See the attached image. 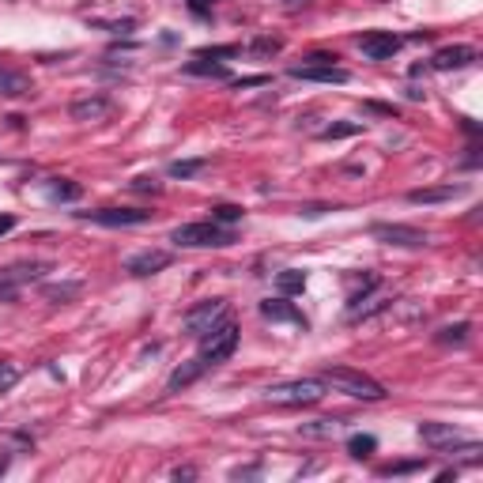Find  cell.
Returning <instances> with one entry per match:
<instances>
[{
	"mask_svg": "<svg viewBox=\"0 0 483 483\" xmlns=\"http://www.w3.org/2000/svg\"><path fill=\"white\" fill-rule=\"evenodd\" d=\"M4 472H8V457H0V476H4Z\"/></svg>",
	"mask_w": 483,
	"mask_h": 483,
	"instance_id": "obj_39",
	"label": "cell"
},
{
	"mask_svg": "<svg viewBox=\"0 0 483 483\" xmlns=\"http://www.w3.org/2000/svg\"><path fill=\"white\" fill-rule=\"evenodd\" d=\"M133 189H140V193H159V185H155V178H136Z\"/></svg>",
	"mask_w": 483,
	"mask_h": 483,
	"instance_id": "obj_34",
	"label": "cell"
},
{
	"mask_svg": "<svg viewBox=\"0 0 483 483\" xmlns=\"http://www.w3.org/2000/svg\"><path fill=\"white\" fill-rule=\"evenodd\" d=\"M423 468V460H397V465H386V468H378L381 476H408V472H419Z\"/></svg>",
	"mask_w": 483,
	"mask_h": 483,
	"instance_id": "obj_28",
	"label": "cell"
},
{
	"mask_svg": "<svg viewBox=\"0 0 483 483\" xmlns=\"http://www.w3.org/2000/svg\"><path fill=\"white\" fill-rule=\"evenodd\" d=\"M291 4H299V0H291Z\"/></svg>",
	"mask_w": 483,
	"mask_h": 483,
	"instance_id": "obj_40",
	"label": "cell"
},
{
	"mask_svg": "<svg viewBox=\"0 0 483 483\" xmlns=\"http://www.w3.org/2000/svg\"><path fill=\"white\" fill-rule=\"evenodd\" d=\"M419 438L431 449H438V453H449L453 446H465V438H460V431L453 423H434V419L419 423Z\"/></svg>",
	"mask_w": 483,
	"mask_h": 483,
	"instance_id": "obj_9",
	"label": "cell"
},
{
	"mask_svg": "<svg viewBox=\"0 0 483 483\" xmlns=\"http://www.w3.org/2000/svg\"><path fill=\"white\" fill-rule=\"evenodd\" d=\"M219 57H238V46H208L196 53V61H219Z\"/></svg>",
	"mask_w": 483,
	"mask_h": 483,
	"instance_id": "obj_29",
	"label": "cell"
},
{
	"mask_svg": "<svg viewBox=\"0 0 483 483\" xmlns=\"http://www.w3.org/2000/svg\"><path fill=\"white\" fill-rule=\"evenodd\" d=\"M374 449H378V438H374V434H351V438H347V453L359 457V460L370 457Z\"/></svg>",
	"mask_w": 483,
	"mask_h": 483,
	"instance_id": "obj_18",
	"label": "cell"
},
{
	"mask_svg": "<svg viewBox=\"0 0 483 483\" xmlns=\"http://www.w3.org/2000/svg\"><path fill=\"white\" fill-rule=\"evenodd\" d=\"M42 294H46L49 302H68L80 294V283H49V287H42Z\"/></svg>",
	"mask_w": 483,
	"mask_h": 483,
	"instance_id": "obj_21",
	"label": "cell"
},
{
	"mask_svg": "<svg viewBox=\"0 0 483 483\" xmlns=\"http://www.w3.org/2000/svg\"><path fill=\"white\" fill-rule=\"evenodd\" d=\"M294 80H310V83H347L351 76L336 64H291Z\"/></svg>",
	"mask_w": 483,
	"mask_h": 483,
	"instance_id": "obj_12",
	"label": "cell"
},
{
	"mask_svg": "<svg viewBox=\"0 0 483 483\" xmlns=\"http://www.w3.org/2000/svg\"><path fill=\"white\" fill-rule=\"evenodd\" d=\"M299 212H302L306 219H317V215H325L328 208H325V204H306V208H299Z\"/></svg>",
	"mask_w": 483,
	"mask_h": 483,
	"instance_id": "obj_35",
	"label": "cell"
},
{
	"mask_svg": "<svg viewBox=\"0 0 483 483\" xmlns=\"http://www.w3.org/2000/svg\"><path fill=\"white\" fill-rule=\"evenodd\" d=\"M185 72H189V76H215V80H227L223 64H208V61H189V64H185Z\"/></svg>",
	"mask_w": 483,
	"mask_h": 483,
	"instance_id": "obj_25",
	"label": "cell"
},
{
	"mask_svg": "<svg viewBox=\"0 0 483 483\" xmlns=\"http://www.w3.org/2000/svg\"><path fill=\"white\" fill-rule=\"evenodd\" d=\"M465 193V185H431V189H412L408 193V201L412 204H442V201H453V196Z\"/></svg>",
	"mask_w": 483,
	"mask_h": 483,
	"instance_id": "obj_14",
	"label": "cell"
},
{
	"mask_svg": "<svg viewBox=\"0 0 483 483\" xmlns=\"http://www.w3.org/2000/svg\"><path fill=\"white\" fill-rule=\"evenodd\" d=\"M72 121H83V125H98V121H106L109 114H114V98L106 95H87V98H76V102L68 106Z\"/></svg>",
	"mask_w": 483,
	"mask_h": 483,
	"instance_id": "obj_8",
	"label": "cell"
},
{
	"mask_svg": "<svg viewBox=\"0 0 483 483\" xmlns=\"http://www.w3.org/2000/svg\"><path fill=\"white\" fill-rule=\"evenodd\" d=\"M234 351H238V325L223 317V321L212 325L201 336V355H196V359H201L204 366H219V362H227Z\"/></svg>",
	"mask_w": 483,
	"mask_h": 483,
	"instance_id": "obj_2",
	"label": "cell"
},
{
	"mask_svg": "<svg viewBox=\"0 0 483 483\" xmlns=\"http://www.w3.org/2000/svg\"><path fill=\"white\" fill-rule=\"evenodd\" d=\"M170 242L174 246H189V249H204V246H230L234 242V234H230L227 227H219V223H181V227H174L170 230Z\"/></svg>",
	"mask_w": 483,
	"mask_h": 483,
	"instance_id": "obj_3",
	"label": "cell"
},
{
	"mask_svg": "<svg viewBox=\"0 0 483 483\" xmlns=\"http://www.w3.org/2000/svg\"><path fill=\"white\" fill-rule=\"evenodd\" d=\"M472 61H476V49H472V46H446V49H438L431 57V68L457 72V68H468Z\"/></svg>",
	"mask_w": 483,
	"mask_h": 483,
	"instance_id": "obj_13",
	"label": "cell"
},
{
	"mask_svg": "<svg viewBox=\"0 0 483 483\" xmlns=\"http://www.w3.org/2000/svg\"><path fill=\"white\" fill-rule=\"evenodd\" d=\"M321 397H325L321 378H299V381H283V386L268 389V400L276 404H317Z\"/></svg>",
	"mask_w": 483,
	"mask_h": 483,
	"instance_id": "obj_4",
	"label": "cell"
},
{
	"mask_svg": "<svg viewBox=\"0 0 483 483\" xmlns=\"http://www.w3.org/2000/svg\"><path fill=\"white\" fill-rule=\"evenodd\" d=\"M204 167H208V159H178V162H170V178H193Z\"/></svg>",
	"mask_w": 483,
	"mask_h": 483,
	"instance_id": "obj_24",
	"label": "cell"
},
{
	"mask_svg": "<svg viewBox=\"0 0 483 483\" xmlns=\"http://www.w3.org/2000/svg\"><path fill=\"white\" fill-rule=\"evenodd\" d=\"M302 64H336V53H310Z\"/></svg>",
	"mask_w": 483,
	"mask_h": 483,
	"instance_id": "obj_33",
	"label": "cell"
},
{
	"mask_svg": "<svg viewBox=\"0 0 483 483\" xmlns=\"http://www.w3.org/2000/svg\"><path fill=\"white\" fill-rule=\"evenodd\" d=\"M370 234L378 242H386V246H400V249H419L427 246V234L419 227H404V223H374L370 227Z\"/></svg>",
	"mask_w": 483,
	"mask_h": 483,
	"instance_id": "obj_6",
	"label": "cell"
},
{
	"mask_svg": "<svg viewBox=\"0 0 483 483\" xmlns=\"http://www.w3.org/2000/svg\"><path fill=\"white\" fill-rule=\"evenodd\" d=\"M336 431H340V419H310V423H302L306 438H333Z\"/></svg>",
	"mask_w": 483,
	"mask_h": 483,
	"instance_id": "obj_19",
	"label": "cell"
},
{
	"mask_svg": "<svg viewBox=\"0 0 483 483\" xmlns=\"http://www.w3.org/2000/svg\"><path fill=\"white\" fill-rule=\"evenodd\" d=\"M468 333H472V325L468 321H457V325H446L434 340H438V344H465Z\"/></svg>",
	"mask_w": 483,
	"mask_h": 483,
	"instance_id": "obj_20",
	"label": "cell"
},
{
	"mask_svg": "<svg viewBox=\"0 0 483 483\" xmlns=\"http://www.w3.org/2000/svg\"><path fill=\"white\" fill-rule=\"evenodd\" d=\"M355 133H362V125H328V129H321V140H344Z\"/></svg>",
	"mask_w": 483,
	"mask_h": 483,
	"instance_id": "obj_30",
	"label": "cell"
},
{
	"mask_svg": "<svg viewBox=\"0 0 483 483\" xmlns=\"http://www.w3.org/2000/svg\"><path fill=\"white\" fill-rule=\"evenodd\" d=\"M170 261L174 257L167 254V249H144V254L125 261V272H129V276H155V272H162L170 265Z\"/></svg>",
	"mask_w": 483,
	"mask_h": 483,
	"instance_id": "obj_11",
	"label": "cell"
},
{
	"mask_svg": "<svg viewBox=\"0 0 483 483\" xmlns=\"http://www.w3.org/2000/svg\"><path fill=\"white\" fill-rule=\"evenodd\" d=\"M261 314H265L268 321H291V325L306 328V317L294 310L291 302H283V299H265V302H261Z\"/></svg>",
	"mask_w": 483,
	"mask_h": 483,
	"instance_id": "obj_15",
	"label": "cell"
},
{
	"mask_svg": "<svg viewBox=\"0 0 483 483\" xmlns=\"http://www.w3.org/2000/svg\"><path fill=\"white\" fill-rule=\"evenodd\" d=\"M359 49L366 53L370 61H386V57H393V53L400 49V38L393 35V30H370V35L359 38Z\"/></svg>",
	"mask_w": 483,
	"mask_h": 483,
	"instance_id": "obj_10",
	"label": "cell"
},
{
	"mask_svg": "<svg viewBox=\"0 0 483 483\" xmlns=\"http://www.w3.org/2000/svg\"><path fill=\"white\" fill-rule=\"evenodd\" d=\"M238 219H242V208H238V204H219V208H212V223H219V227L238 223Z\"/></svg>",
	"mask_w": 483,
	"mask_h": 483,
	"instance_id": "obj_26",
	"label": "cell"
},
{
	"mask_svg": "<svg viewBox=\"0 0 483 483\" xmlns=\"http://www.w3.org/2000/svg\"><path fill=\"white\" fill-rule=\"evenodd\" d=\"M204 370H208V366H204L201 359H189V362H181V366H178V370H174V374L167 378V393H178V389H185V386H193V381L201 378Z\"/></svg>",
	"mask_w": 483,
	"mask_h": 483,
	"instance_id": "obj_16",
	"label": "cell"
},
{
	"mask_svg": "<svg viewBox=\"0 0 483 483\" xmlns=\"http://www.w3.org/2000/svg\"><path fill=\"white\" fill-rule=\"evenodd\" d=\"M261 83H268L265 76H246V80H238V87H261Z\"/></svg>",
	"mask_w": 483,
	"mask_h": 483,
	"instance_id": "obj_36",
	"label": "cell"
},
{
	"mask_svg": "<svg viewBox=\"0 0 483 483\" xmlns=\"http://www.w3.org/2000/svg\"><path fill=\"white\" fill-rule=\"evenodd\" d=\"M95 27H106V30H114V35H125V30H133L136 23H133V19H95Z\"/></svg>",
	"mask_w": 483,
	"mask_h": 483,
	"instance_id": "obj_32",
	"label": "cell"
},
{
	"mask_svg": "<svg viewBox=\"0 0 483 483\" xmlns=\"http://www.w3.org/2000/svg\"><path fill=\"white\" fill-rule=\"evenodd\" d=\"M49 193L57 196V201H76V196H80L83 189H80V185H76V181L61 178V181H53V185H49Z\"/></svg>",
	"mask_w": 483,
	"mask_h": 483,
	"instance_id": "obj_27",
	"label": "cell"
},
{
	"mask_svg": "<svg viewBox=\"0 0 483 483\" xmlns=\"http://www.w3.org/2000/svg\"><path fill=\"white\" fill-rule=\"evenodd\" d=\"M12 227H16V219H12V215H0V234H8Z\"/></svg>",
	"mask_w": 483,
	"mask_h": 483,
	"instance_id": "obj_37",
	"label": "cell"
},
{
	"mask_svg": "<svg viewBox=\"0 0 483 483\" xmlns=\"http://www.w3.org/2000/svg\"><path fill=\"white\" fill-rule=\"evenodd\" d=\"M276 287H280L283 294H299V291L306 287V272H299V268L280 272V276H276Z\"/></svg>",
	"mask_w": 483,
	"mask_h": 483,
	"instance_id": "obj_17",
	"label": "cell"
},
{
	"mask_svg": "<svg viewBox=\"0 0 483 483\" xmlns=\"http://www.w3.org/2000/svg\"><path fill=\"white\" fill-rule=\"evenodd\" d=\"M0 91L4 95H30V80H23V76H16V72H0Z\"/></svg>",
	"mask_w": 483,
	"mask_h": 483,
	"instance_id": "obj_22",
	"label": "cell"
},
{
	"mask_svg": "<svg viewBox=\"0 0 483 483\" xmlns=\"http://www.w3.org/2000/svg\"><path fill=\"white\" fill-rule=\"evenodd\" d=\"M193 476H196L193 468H174V479H193Z\"/></svg>",
	"mask_w": 483,
	"mask_h": 483,
	"instance_id": "obj_38",
	"label": "cell"
},
{
	"mask_svg": "<svg viewBox=\"0 0 483 483\" xmlns=\"http://www.w3.org/2000/svg\"><path fill=\"white\" fill-rule=\"evenodd\" d=\"M227 317V299H204V302H196L193 310H185V317H181V328L189 336H196L201 340L208 328L212 325H219Z\"/></svg>",
	"mask_w": 483,
	"mask_h": 483,
	"instance_id": "obj_5",
	"label": "cell"
},
{
	"mask_svg": "<svg viewBox=\"0 0 483 483\" xmlns=\"http://www.w3.org/2000/svg\"><path fill=\"white\" fill-rule=\"evenodd\" d=\"M283 49V38H254L249 42V53H254V57H276V53Z\"/></svg>",
	"mask_w": 483,
	"mask_h": 483,
	"instance_id": "obj_23",
	"label": "cell"
},
{
	"mask_svg": "<svg viewBox=\"0 0 483 483\" xmlns=\"http://www.w3.org/2000/svg\"><path fill=\"white\" fill-rule=\"evenodd\" d=\"M19 381V370L12 366V362H0V393H8Z\"/></svg>",
	"mask_w": 483,
	"mask_h": 483,
	"instance_id": "obj_31",
	"label": "cell"
},
{
	"mask_svg": "<svg viewBox=\"0 0 483 483\" xmlns=\"http://www.w3.org/2000/svg\"><path fill=\"white\" fill-rule=\"evenodd\" d=\"M321 381H325V386H333V389H340L344 397H355V400H370V404L386 400L381 381L362 374V370H351V366H328L321 374Z\"/></svg>",
	"mask_w": 483,
	"mask_h": 483,
	"instance_id": "obj_1",
	"label": "cell"
},
{
	"mask_svg": "<svg viewBox=\"0 0 483 483\" xmlns=\"http://www.w3.org/2000/svg\"><path fill=\"white\" fill-rule=\"evenodd\" d=\"M80 215L98 227H140L148 223L151 212H144V208H98V212H80Z\"/></svg>",
	"mask_w": 483,
	"mask_h": 483,
	"instance_id": "obj_7",
	"label": "cell"
}]
</instances>
